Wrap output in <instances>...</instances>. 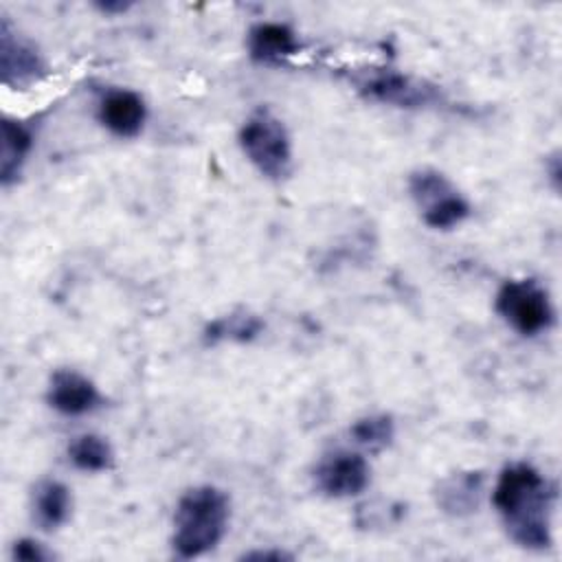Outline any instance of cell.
Listing matches in <instances>:
<instances>
[{"instance_id": "1", "label": "cell", "mask_w": 562, "mask_h": 562, "mask_svg": "<svg viewBox=\"0 0 562 562\" xmlns=\"http://www.w3.org/2000/svg\"><path fill=\"white\" fill-rule=\"evenodd\" d=\"M555 490L529 463L503 468L492 501L509 538L522 549L542 551L551 547V509Z\"/></svg>"}, {"instance_id": "2", "label": "cell", "mask_w": 562, "mask_h": 562, "mask_svg": "<svg viewBox=\"0 0 562 562\" xmlns=\"http://www.w3.org/2000/svg\"><path fill=\"white\" fill-rule=\"evenodd\" d=\"M228 496L213 485L187 490L173 514L171 547L180 558H198L220 544L228 529Z\"/></svg>"}, {"instance_id": "3", "label": "cell", "mask_w": 562, "mask_h": 562, "mask_svg": "<svg viewBox=\"0 0 562 562\" xmlns=\"http://www.w3.org/2000/svg\"><path fill=\"white\" fill-rule=\"evenodd\" d=\"M239 147L257 171L270 180H283L292 169V143L281 119L270 110L252 112L239 130Z\"/></svg>"}, {"instance_id": "4", "label": "cell", "mask_w": 562, "mask_h": 562, "mask_svg": "<svg viewBox=\"0 0 562 562\" xmlns=\"http://www.w3.org/2000/svg\"><path fill=\"white\" fill-rule=\"evenodd\" d=\"M496 312L522 336H536L553 325L547 290L533 279H509L496 294Z\"/></svg>"}, {"instance_id": "5", "label": "cell", "mask_w": 562, "mask_h": 562, "mask_svg": "<svg viewBox=\"0 0 562 562\" xmlns=\"http://www.w3.org/2000/svg\"><path fill=\"white\" fill-rule=\"evenodd\" d=\"M353 83L364 97L397 108H422L439 99V92L432 86L393 68H373L369 72H360L353 77Z\"/></svg>"}, {"instance_id": "6", "label": "cell", "mask_w": 562, "mask_h": 562, "mask_svg": "<svg viewBox=\"0 0 562 562\" xmlns=\"http://www.w3.org/2000/svg\"><path fill=\"white\" fill-rule=\"evenodd\" d=\"M314 483L329 498L356 496L369 485V463L351 450L327 452L314 468Z\"/></svg>"}, {"instance_id": "7", "label": "cell", "mask_w": 562, "mask_h": 562, "mask_svg": "<svg viewBox=\"0 0 562 562\" xmlns=\"http://www.w3.org/2000/svg\"><path fill=\"white\" fill-rule=\"evenodd\" d=\"M0 72L2 81L13 88L31 86L46 72L40 48L29 37L20 35L7 18L0 24Z\"/></svg>"}, {"instance_id": "8", "label": "cell", "mask_w": 562, "mask_h": 562, "mask_svg": "<svg viewBox=\"0 0 562 562\" xmlns=\"http://www.w3.org/2000/svg\"><path fill=\"white\" fill-rule=\"evenodd\" d=\"M46 402L61 415H86L103 406V395L83 373L75 369H57L50 375Z\"/></svg>"}, {"instance_id": "9", "label": "cell", "mask_w": 562, "mask_h": 562, "mask_svg": "<svg viewBox=\"0 0 562 562\" xmlns=\"http://www.w3.org/2000/svg\"><path fill=\"white\" fill-rule=\"evenodd\" d=\"M147 119L145 101L138 92L127 88L108 90L99 103V121L116 136L132 138L140 134Z\"/></svg>"}, {"instance_id": "10", "label": "cell", "mask_w": 562, "mask_h": 562, "mask_svg": "<svg viewBox=\"0 0 562 562\" xmlns=\"http://www.w3.org/2000/svg\"><path fill=\"white\" fill-rule=\"evenodd\" d=\"M296 33L281 22H259L248 31V55L257 64L277 66L299 53Z\"/></svg>"}, {"instance_id": "11", "label": "cell", "mask_w": 562, "mask_h": 562, "mask_svg": "<svg viewBox=\"0 0 562 562\" xmlns=\"http://www.w3.org/2000/svg\"><path fill=\"white\" fill-rule=\"evenodd\" d=\"M33 147V132L22 121L2 119V149H0V180L2 184H11L29 151Z\"/></svg>"}, {"instance_id": "12", "label": "cell", "mask_w": 562, "mask_h": 562, "mask_svg": "<svg viewBox=\"0 0 562 562\" xmlns=\"http://www.w3.org/2000/svg\"><path fill=\"white\" fill-rule=\"evenodd\" d=\"M72 496L59 481H42L33 492V516L42 529H57L70 516Z\"/></svg>"}, {"instance_id": "13", "label": "cell", "mask_w": 562, "mask_h": 562, "mask_svg": "<svg viewBox=\"0 0 562 562\" xmlns=\"http://www.w3.org/2000/svg\"><path fill=\"white\" fill-rule=\"evenodd\" d=\"M481 483H483V476L479 472L454 474L441 481L437 490V505L452 516L470 514L479 507Z\"/></svg>"}, {"instance_id": "14", "label": "cell", "mask_w": 562, "mask_h": 562, "mask_svg": "<svg viewBox=\"0 0 562 562\" xmlns=\"http://www.w3.org/2000/svg\"><path fill=\"white\" fill-rule=\"evenodd\" d=\"M263 329V321L257 314H250L246 310L231 312L224 316H217L204 327V342L217 345L224 340L231 342H250L255 340Z\"/></svg>"}, {"instance_id": "15", "label": "cell", "mask_w": 562, "mask_h": 562, "mask_svg": "<svg viewBox=\"0 0 562 562\" xmlns=\"http://www.w3.org/2000/svg\"><path fill=\"white\" fill-rule=\"evenodd\" d=\"M68 457L75 463V468L83 472H103L114 465L112 446L101 435L94 432L75 437L68 443Z\"/></svg>"}, {"instance_id": "16", "label": "cell", "mask_w": 562, "mask_h": 562, "mask_svg": "<svg viewBox=\"0 0 562 562\" xmlns=\"http://www.w3.org/2000/svg\"><path fill=\"white\" fill-rule=\"evenodd\" d=\"M351 439L362 446L369 452H380L391 446L395 437V424L389 415H367L360 417L351 428H349Z\"/></svg>"}, {"instance_id": "17", "label": "cell", "mask_w": 562, "mask_h": 562, "mask_svg": "<svg viewBox=\"0 0 562 562\" xmlns=\"http://www.w3.org/2000/svg\"><path fill=\"white\" fill-rule=\"evenodd\" d=\"M408 189H411V195L417 202L419 211H426L428 206L437 204L439 200H443L446 195L457 191L452 187V182L435 169H419V171L411 173Z\"/></svg>"}, {"instance_id": "18", "label": "cell", "mask_w": 562, "mask_h": 562, "mask_svg": "<svg viewBox=\"0 0 562 562\" xmlns=\"http://www.w3.org/2000/svg\"><path fill=\"white\" fill-rule=\"evenodd\" d=\"M470 215V204L468 200L454 191L450 195H446L443 200H439L437 204L428 206L426 211H422V220L426 226L437 228V231H448L459 226L465 217Z\"/></svg>"}, {"instance_id": "19", "label": "cell", "mask_w": 562, "mask_h": 562, "mask_svg": "<svg viewBox=\"0 0 562 562\" xmlns=\"http://www.w3.org/2000/svg\"><path fill=\"white\" fill-rule=\"evenodd\" d=\"M15 560H22V562H44V560H50L53 553L44 549V544H40L37 540H31V538H22L13 544V553H11Z\"/></svg>"}, {"instance_id": "20", "label": "cell", "mask_w": 562, "mask_h": 562, "mask_svg": "<svg viewBox=\"0 0 562 562\" xmlns=\"http://www.w3.org/2000/svg\"><path fill=\"white\" fill-rule=\"evenodd\" d=\"M290 558L292 555L285 553V551H250V553L244 555V560H277V562L290 560Z\"/></svg>"}, {"instance_id": "21", "label": "cell", "mask_w": 562, "mask_h": 562, "mask_svg": "<svg viewBox=\"0 0 562 562\" xmlns=\"http://www.w3.org/2000/svg\"><path fill=\"white\" fill-rule=\"evenodd\" d=\"M99 11H103V13H123V11H127L132 4L130 2H116V0H108V2H97L94 4Z\"/></svg>"}]
</instances>
